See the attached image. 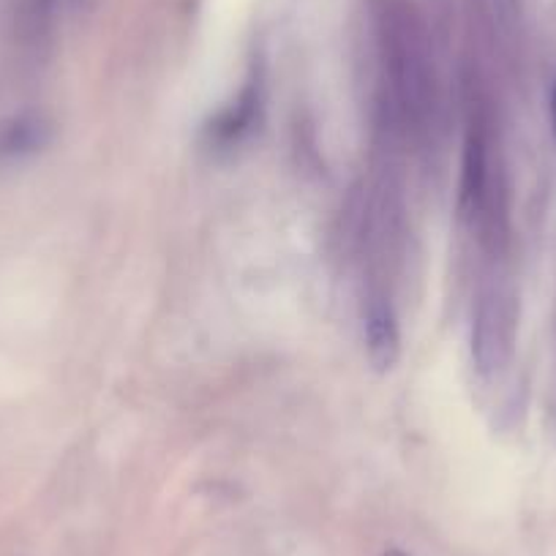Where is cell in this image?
I'll list each match as a JSON object with an SVG mask.
<instances>
[{
	"label": "cell",
	"mask_w": 556,
	"mask_h": 556,
	"mask_svg": "<svg viewBox=\"0 0 556 556\" xmlns=\"http://www.w3.org/2000/svg\"><path fill=\"white\" fill-rule=\"evenodd\" d=\"M379 52V106L399 137L429 134L437 112V77L429 30L409 0H374Z\"/></svg>",
	"instance_id": "1"
},
{
	"label": "cell",
	"mask_w": 556,
	"mask_h": 556,
	"mask_svg": "<svg viewBox=\"0 0 556 556\" xmlns=\"http://www.w3.org/2000/svg\"><path fill=\"white\" fill-rule=\"evenodd\" d=\"M510 355V317L496 295H483L475 312L472 357L480 374H494Z\"/></svg>",
	"instance_id": "2"
},
{
	"label": "cell",
	"mask_w": 556,
	"mask_h": 556,
	"mask_svg": "<svg viewBox=\"0 0 556 556\" xmlns=\"http://www.w3.org/2000/svg\"><path fill=\"white\" fill-rule=\"evenodd\" d=\"M363 333H366V355L374 371H393L401 357V330L390 298L374 292L363 314Z\"/></svg>",
	"instance_id": "3"
},
{
	"label": "cell",
	"mask_w": 556,
	"mask_h": 556,
	"mask_svg": "<svg viewBox=\"0 0 556 556\" xmlns=\"http://www.w3.org/2000/svg\"><path fill=\"white\" fill-rule=\"evenodd\" d=\"M52 142V121L41 112H17L0 121V162H23Z\"/></svg>",
	"instance_id": "4"
},
{
	"label": "cell",
	"mask_w": 556,
	"mask_h": 556,
	"mask_svg": "<svg viewBox=\"0 0 556 556\" xmlns=\"http://www.w3.org/2000/svg\"><path fill=\"white\" fill-rule=\"evenodd\" d=\"M260 106H262L260 85L249 83L243 90H240L238 99H235L232 104L224 106V110L207 123L205 128L207 142L216 148L238 146L240 139L254 128V121L260 117Z\"/></svg>",
	"instance_id": "5"
},
{
	"label": "cell",
	"mask_w": 556,
	"mask_h": 556,
	"mask_svg": "<svg viewBox=\"0 0 556 556\" xmlns=\"http://www.w3.org/2000/svg\"><path fill=\"white\" fill-rule=\"evenodd\" d=\"M494 20L502 28H513L518 20V0H489Z\"/></svg>",
	"instance_id": "6"
},
{
	"label": "cell",
	"mask_w": 556,
	"mask_h": 556,
	"mask_svg": "<svg viewBox=\"0 0 556 556\" xmlns=\"http://www.w3.org/2000/svg\"><path fill=\"white\" fill-rule=\"evenodd\" d=\"M551 128H554V139H556V83L551 88Z\"/></svg>",
	"instance_id": "7"
},
{
	"label": "cell",
	"mask_w": 556,
	"mask_h": 556,
	"mask_svg": "<svg viewBox=\"0 0 556 556\" xmlns=\"http://www.w3.org/2000/svg\"><path fill=\"white\" fill-rule=\"evenodd\" d=\"M382 556H406V554H404V551H399V548H390V551H384Z\"/></svg>",
	"instance_id": "8"
}]
</instances>
